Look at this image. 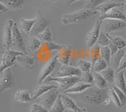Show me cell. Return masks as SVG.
Listing matches in <instances>:
<instances>
[{
  "label": "cell",
  "instance_id": "6da1fadb",
  "mask_svg": "<svg viewBox=\"0 0 126 112\" xmlns=\"http://www.w3.org/2000/svg\"><path fill=\"white\" fill-rule=\"evenodd\" d=\"M79 99L83 103L90 106H100L102 105H107L110 102L108 89H100L96 86H91L85 91L78 93Z\"/></svg>",
  "mask_w": 126,
  "mask_h": 112
},
{
  "label": "cell",
  "instance_id": "7a4b0ae2",
  "mask_svg": "<svg viewBox=\"0 0 126 112\" xmlns=\"http://www.w3.org/2000/svg\"><path fill=\"white\" fill-rule=\"evenodd\" d=\"M98 13V12L96 10L83 8L73 13L63 14L61 17V22L63 24L83 23L97 14Z\"/></svg>",
  "mask_w": 126,
  "mask_h": 112
},
{
  "label": "cell",
  "instance_id": "3957f363",
  "mask_svg": "<svg viewBox=\"0 0 126 112\" xmlns=\"http://www.w3.org/2000/svg\"><path fill=\"white\" fill-rule=\"evenodd\" d=\"M52 81L58 83V90L61 93H63L65 91L73 87L76 83L79 81V76H71V77H61V78H55L49 76L44 83H48Z\"/></svg>",
  "mask_w": 126,
  "mask_h": 112
},
{
  "label": "cell",
  "instance_id": "277c9868",
  "mask_svg": "<svg viewBox=\"0 0 126 112\" xmlns=\"http://www.w3.org/2000/svg\"><path fill=\"white\" fill-rule=\"evenodd\" d=\"M35 18V23L30 33V34L33 36H37L43 32L49 27V25L52 22V19L50 16L42 14L40 10H37Z\"/></svg>",
  "mask_w": 126,
  "mask_h": 112
},
{
  "label": "cell",
  "instance_id": "5b68a950",
  "mask_svg": "<svg viewBox=\"0 0 126 112\" xmlns=\"http://www.w3.org/2000/svg\"><path fill=\"white\" fill-rule=\"evenodd\" d=\"M12 33H13V42L11 49L20 52L24 54H29V52L25 46L24 40L22 36L20 30L18 27L17 24L14 23L12 28Z\"/></svg>",
  "mask_w": 126,
  "mask_h": 112
},
{
  "label": "cell",
  "instance_id": "8992f818",
  "mask_svg": "<svg viewBox=\"0 0 126 112\" xmlns=\"http://www.w3.org/2000/svg\"><path fill=\"white\" fill-rule=\"evenodd\" d=\"M124 29H126V22L123 20L109 18L102 20L101 32L106 34Z\"/></svg>",
  "mask_w": 126,
  "mask_h": 112
},
{
  "label": "cell",
  "instance_id": "52a82bcc",
  "mask_svg": "<svg viewBox=\"0 0 126 112\" xmlns=\"http://www.w3.org/2000/svg\"><path fill=\"white\" fill-rule=\"evenodd\" d=\"M61 94V93L58 90V88H54L42 95L36 100L38 101L37 103L41 105L49 110L54 104Z\"/></svg>",
  "mask_w": 126,
  "mask_h": 112
},
{
  "label": "cell",
  "instance_id": "ba28073f",
  "mask_svg": "<svg viewBox=\"0 0 126 112\" xmlns=\"http://www.w3.org/2000/svg\"><path fill=\"white\" fill-rule=\"evenodd\" d=\"M15 84L14 74L12 68L4 69L0 72V92L13 88Z\"/></svg>",
  "mask_w": 126,
  "mask_h": 112
},
{
  "label": "cell",
  "instance_id": "9c48e42d",
  "mask_svg": "<svg viewBox=\"0 0 126 112\" xmlns=\"http://www.w3.org/2000/svg\"><path fill=\"white\" fill-rule=\"evenodd\" d=\"M22 54H24L13 50L12 49L5 50L1 57L0 64V72L7 68H12L14 65L15 60H16L18 56Z\"/></svg>",
  "mask_w": 126,
  "mask_h": 112
},
{
  "label": "cell",
  "instance_id": "30bf717a",
  "mask_svg": "<svg viewBox=\"0 0 126 112\" xmlns=\"http://www.w3.org/2000/svg\"><path fill=\"white\" fill-rule=\"evenodd\" d=\"M58 62L57 53L40 70L39 76L38 77V84H43L44 81L49 76L55 69L56 64Z\"/></svg>",
  "mask_w": 126,
  "mask_h": 112
},
{
  "label": "cell",
  "instance_id": "8fae6325",
  "mask_svg": "<svg viewBox=\"0 0 126 112\" xmlns=\"http://www.w3.org/2000/svg\"><path fill=\"white\" fill-rule=\"evenodd\" d=\"M102 20L98 18L94 23L92 30L88 32L86 38V43L87 48H90L96 43L101 32Z\"/></svg>",
  "mask_w": 126,
  "mask_h": 112
},
{
  "label": "cell",
  "instance_id": "7c38bea8",
  "mask_svg": "<svg viewBox=\"0 0 126 112\" xmlns=\"http://www.w3.org/2000/svg\"><path fill=\"white\" fill-rule=\"evenodd\" d=\"M14 21L12 19H7L5 22L3 30V46L6 50L11 49L13 42V33H12V28H13Z\"/></svg>",
  "mask_w": 126,
  "mask_h": 112
},
{
  "label": "cell",
  "instance_id": "4fadbf2b",
  "mask_svg": "<svg viewBox=\"0 0 126 112\" xmlns=\"http://www.w3.org/2000/svg\"><path fill=\"white\" fill-rule=\"evenodd\" d=\"M82 74V71L77 67H74L69 65H63L55 73V78L61 77H71V76H79Z\"/></svg>",
  "mask_w": 126,
  "mask_h": 112
},
{
  "label": "cell",
  "instance_id": "5bb4252c",
  "mask_svg": "<svg viewBox=\"0 0 126 112\" xmlns=\"http://www.w3.org/2000/svg\"><path fill=\"white\" fill-rule=\"evenodd\" d=\"M99 19L103 20L104 19H117V20H123L126 22V15L122 10L121 6L114 8L110 10L107 13L100 15Z\"/></svg>",
  "mask_w": 126,
  "mask_h": 112
},
{
  "label": "cell",
  "instance_id": "9a60e30c",
  "mask_svg": "<svg viewBox=\"0 0 126 112\" xmlns=\"http://www.w3.org/2000/svg\"><path fill=\"white\" fill-rule=\"evenodd\" d=\"M72 52L71 45H64L60 50H57V60L63 65H68Z\"/></svg>",
  "mask_w": 126,
  "mask_h": 112
},
{
  "label": "cell",
  "instance_id": "2e32d148",
  "mask_svg": "<svg viewBox=\"0 0 126 112\" xmlns=\"http://www.w3.org/2000/svg\"><path fill=\"white\" fill-rule=\"evenodd\" d=\"M16 61L25 69H33L35 65V59L29 54L20 55L16 58Z\"/></svg>",
  "mask_w": 126,
  "mask_h": 112
},
{
  "label": "cell",
  "instance_id": "e0dca14e",
  "mask_svg": "<svg viewBox=\"0 0 126 112\" xmlns=\"http://www.w3.org/2000/svg\"><path fill=\"white\" fill-rule=\"evenodd\" d=\"M58 88V87L54 84H38L35 87L32 94V99L33 100H36L41 96L42 95L46 93V92L50 91L54 88Z\"/></svg>",
  "mask_w": 126,
  "mask_h": 112
},
{
  "label": "cell",
  "instance_id": "ac0fdd59",
  "mask_svg": "<svg viewBox=\"0 0 126 112\" xmlns=\"http://www.w3.org/2000/svg\"><path fill=\"white\" fill-rule=\"evenodd\" d=\"M124 5V3H117L113 0H107L106 1L103 2L101 4H100L98 7L96 8L95 10H97L98 12H100L101 14H105L107 13L110 10L114 8L120 7Z\"/></svg>",
  "mask_w": 126,
  "mask_h": 112
},
{
  "label": "cell",
  "instance_id": "d6986e66",
  "mask_svg": "<svg viewBox=\"0 0 126 112\" xmlns=\"http://www.w3.org/2000/svg\"><path fill=\"white\" fill-rule=\"evenodd\" d=\"M113 85L117 87L126 95V81L125 78L124 70L116 71L115 75V79Z\"/></svg>",
  "mask_w": 126,
  "mask_h": 112
},
{
  "label": "cell",
  "instance_id": "ffe728a7",
  "mask_svg": "<svg viewBox=\"0 0 126 112\" xmlns=\"http://www.w3.org/2000/svg\"><path fill=\"white\" fill-rule=\"evenodd\" d=\"M125 53H126V50L124 49H119L118 50V52L117 53L115 54L114 55L112 56L111 59H110V67L114 69L115 71L118 69L120 65L121 60H122V57L124 56Z\"/></svg>",
  "mask_w": 126,
  "mask_h": 112
},
{
  "label": "cell",
  "instance_id": "44dd1931",
  "mask_svg": "<svg viewBox=\"0 0 126 112\" xmlns=\"http://www.w3.org/2000/svg\"><path fill=\"white\" fill-rule=\"evenodd\" d=\"M93 86V84L85 83L78 81L77 83L75 84L73 87L69 88V89L65 91L64 92L61 94H78L85 91L87 88Z\"/></svg>",
  "mask_w": 126,
  "mask_h": 112
},
{
  "label": "cell",
  "instance_id": "7402d4cb",
  "mask_svg": "<svg viewBox=\"0 0 126 112\" xmlns=\"http://www.w3.org/2000/svg\"><path fill=\"white\" fill-rule=\"evenodd\" d=\"M15 100L19 103H29L33 101L29 89H18L15 94Z\"/></svg>",
  "mask_w": 126,
  "mask_h": 112
},
{
  "label": "cell",
  "instance_id": "603a6c76",
  "mask_svg": "<svg viewBox=\"0 0 126 112\" xmlns=\"http://www.w3.org/2000/svg\"><path fill=\"white\" fill-rule=\"evenodd\" d=\"M27 0H0V3H3L10 10H18L24 6Z\"/></svg>",
  "mask_w": 126,
  "mask_h": 112
},
{
  "label": "cell",
  "instance_id": "cb8c5ba5",
  "mask_svg": "<svg viewBox=\"0 0 126 112\" xmlns=\"http://www.w3.org/2000/svg\"><path fill=\"white\" fill-rule=\"evenodd\" d=\"M35 18L33 19L20 18L19 28L23 33H30L33 25H34L35 23Z\"/></svg>",
  "mask_w": 126,
  "mask_h": 112
},
{
  "label": "cell",
  "instance_id": "d4e9b609",
  "mask_svg": "<svg viewBox=\"0 0 126 112\" xmlns=\"http://www.w3.org/2000/svg\"><path fill=\"white\" fill-rule=\"evenodd\" d=\"M61 99L63 103L64 106L66 109L72 110L78 112L81 108H79L78 106L76 104V103L73 101L71 98H70L69 96H67V94H61Z\"/></svg>",
  "mask_w": 126,
  "mask_h": 112
},
{
  "label": "cell",
  "instance_id": "484cf974",
  "mask_svg": "<svg viewBox=\"0 0 126 112\" xmlns=\"http://www.w3.org/2000/svg\"><path fill=\"white\" fill-rule=\"evenodd\" d=\"M87 56L90 59V61L93 65L94 64V62L100 57V47L97 44H95L92 47L88 48Z\"/></svg>",
  "mask_w": 126,
  "mask_h": 112
},
{
  "label": "cell",
  "instance_id": "4316f807",
  "mask_svg": "<svg viewBox=\"0 0 126 112\" xmlns=\"http://www.w3.org/2000/svg\"><path fill=\"white\" fill-rule=\"evenodd\" d=\"M42 43L43 42L40 41L37 37L30 38L27 45V51L30 52H35L40 49L42 46Z\"/></svg>",
  "mask_w": 126,
  "mask_h": 112
},
{
  "label": "cell",
  "instance_id": "83f0119b",
  "mask_svg": "<svg viewBox=\"0 0 126 112\" xmlns=\"http://www.w3.org/2000/svg\"><path fill=\"white\" fill-rule=\"evenodd\" d=\"M93 72V71H92ZM94 85L100 89H107L108 83L100 72H93Z\"/></svg>",
  "mask_w": 126,
  "mask_h": 112
},
{
  "label": "cell",
  "instance_id": "f1b7e54d",
  "mask_svg": "<svg viewBox=\"0 0 126 112\" xmlns=\"http://www.w3.org/2000/svg\"><path fill=\"white\" fill-rule=\"evenodd\" d=\"M100 73L103 76V77L105 79V80L107 81V82L109 84H113L115 73L114 69H112L111 67L109 66L105 70L100 72Z\"/></svg>",
  "mask_w": 126,
  "mask_h": 112
},
{
  "label": "cell",
  "instance_id": "f546056e",
  "mask_svg": "<svg viewBox=\"0 0 126 112\" xmlns=\"http://www.w3.org/2000/svg\"><path fill=\"white\" fill-rule=\"evenodd\" d=\"M77 68L83 72H92L93 70V64L90 60L79 59L77 62Z\"/></svg>",
  "mask_w": 126,
  "mask_h": 112
},
{
  "label": "cell",
  "instance_id": "4dcf8cb0",
  "mask_svg": "<svg viewBox=\"0 0 126 112\" xmlns=\"http://www.w3.org/2000/svg\"><path fill=\"white\" fill-rule=\"evenodd\" d=\"M109 66L107 62L102 57H100L93 65V72H100Z\"/></svg>",
  "mask_w": 126,
  "mask_h": 112
},
{
  "label": "cell",
  "instance_id": "1f68e13d",
  "mask_svg": "<svg viewBox=\"0 0 126 112\" xmlns=\"http://www.w3.org/2000/svg\"><path fill=\"white\" fill-rule=\"evenodd\" d=\"M37 37L43 43H44V42H51L53 41L51 29L49 27L46 29L43 32H42L41 33L37 35Z\"/></svg>",
  "mask_w": 126,
  "mask_h": 112
},
{
  "label": "cell",
  "instance_id": "d6a6232c",
  "mask_svg": "<svg viewBox=\"0 0 126 112\" xmlns=\"http://www.w3.org/2000/svg\"><path fill=\"white\" fill-rule=\"evenodd\" d=\"M66 110L61 99V95H59L56 102L49 110V112H64Z\"/></svg>",
  "mask_w": 126,
  "mask_h": 112
},
{
  "label": "cell",
  "instance_id": "836d02e7",
  "mask_svg": "<svg viewBox=\"0 0 126 112\" xmlns=\"http://www.w3.org/2000/svg\"><path fill=\"white\" fill-rule=\"evenodd\" d=\"M108 95H109V98H110V100L112 101V102L114 103V105H115L117 108H122V103L120 102L119 97H118L116 93L115 92V91L113 90V88H112V86H110V88L108 89Z\"/></svg>",
  "mask_w": 126,
  "mask_h": 112
},
{
  "label": "cell",
  "instance_id": "e575fe53",
  "mask_svg": "<svg viewBox=\"0 0 126 112\" xmlns=\"http://www.w3.org/2000/svg\"><path fill=\"white\" fill-rule=\"evenodd\" d=\"M110 39L111 43L116 45L119 49H124L126 46V40L119 37H113L110 35V34H107Z\"/></svg>",
  "mask_w": 126,
  "mask_h": 112
},
{
  "label": "cell",
  "instance_id": "d590c367",
  "mask_svg": "<svg viewBox=\"0 0 126 112\" xmlns=\"http://www.w3.org/2000/svg\"><path fill=\"white\" fill-rule=\"evenodd\" d=\"M79 81L85 83L94 85V78L93 72H83L79 77Z\"/></svg>",
  "mask_w": 126,
  "mask_h": 112
},
{
  "label": "cell",
  "instance_id": "8d00e7d4",
  "mask_svg": "<svg viewBox=\"0 0 126 112\" xmlns=\"http://www.w3.org/2000/svg\"><path fill=\"white\" fill-rule=\"evenodd\" d=\"M111 57H112L111 50L109 46L100 47V57L104 59L109 66H110Z\"/></svg>",
  "mask_w": 126,
  "mask_h": 112
},
{
  "label": "cell",
  "instance_id": "74e56055",
  "mask_svg": "<svg viewBox=\"0 0 126 112\" xmlns=\"http://www.w3.org/2000/svg\"><path fill=\"white\" fill-rule=\"evenodd\" d=\"M110 43H111V41L107 35L101 32L96 44H97L100 47H105L109 46Z\"/></svg>",
  "mask_w": 126,
  "mask_h": 112
},
{
  "label": "cell",
  "instance_id": "f35d334b",
  "mask_svg": "<svg viewBox=\"0 0 126 112\" xmlns=\"http://www.w3.org/2000/svg\"><path fill=\"white\" fill-rule=\"evenodd\" d=\"M64 45L57 44V43H54L53 42H44L42 43V46L44 49H46L47 51L51 52V51H54V50H59L61 49Z\"/></svg>",
  "mask_w": 126,
  "mask_h": 112
},
{
  "label": "cell",
  "instance_id": "ab89813d",
  "mask_svg": "<svg viewBox=\"0 0 126 112\" xmlns=\"http://www.w3.org/2000/svg\"><path fill=\"white\" fill-rule=\"evenodd\" d=\"M107 0H85V8L90 10H95L96 7L106 1Z\"/></svg>",
  "mask_w": 126,
  "mask_h": 112
},
{
  "label": "cell",
  "instance_id": "60d3db41",
  "mask_svg": "<svg viewBox=\"0 0 126 112\" xmlns=\"http://www.w3.org/2000/svg\"><path fill=\"white\" fill-rule=\"evenodd\" d=\"M112 87L113 88V90L115 91V92L116 93L117 95L119 97V99H120V102L122 103V106H124L126 104V95L122 91L121 89H120L119 88H118L117 87H116L115 86L113 85L112 86Z\"/></svg>",
  "mask_w": 126,
  "mask_h": 112
},
{
  "label": "cell",
  "instance_id": "b9f144b4",
  "mask_svg": "<svg viewBox=\"0 0 126 112\" xmlns=\"http://www.w3.org/2000/svg\"><path fill=\"white\" fill-rule=\"evenodd\" d=\"M30 112H49V110L39 103H33L31 105Z\"/></svg>",
  "mask_w": 126,
  "mask_h": 112
},
{
  "label": "cell",
  "instance_id": "7bdbcfd3",
  "mask_svg": "<svg viewBox=\"0 0 126 112\" xmlns=\"http://www.w3.org/2000/svg\"><path fill=\"white\" fill-rule=\"evenodd\" d=\"M126 69V51L124 56L122 60H121V62H120V65H119V68H118L117 70V71L118 72V71L124 70Z\"/></svg>",
  "mask_w": 126,
  "mask_h": 112
},
{
  "label": "cell",
  "instance_id": "ee69618b",
  "mask_svg": "<svg viewBox=\"0 0 126 112\" xmlns=\"http://www.w3.org/2000/svg\"><path fill=\"white\" fill-rule=\"evenodd\" d=\"M109 48H110V50H111V54H112V56H113V55H114L115 54L117 53V52H118V50H119V49H118L117 47L116 46V45H115L114 44H113L112 43H110V45H109Z\"/></svg>",
  "mask_w": 126,
  "mask_h": 112
},
{
  "label": "cell",
  "instance_id": "f6af8a7d",
  "mask_svg": "<svg viewBox=\"0 0 126 112\" xmlns=\"http://www.w3.org/2000/svg\"><path fill=\"white\" fill-rule=\"evenodd\" d=\"M9 10H10V9L8 7H6L4 4H3V3H0V13H7V12H8Z\"/></svg>",
  "mask_w": 126,
  "mask_h": 112
},
{
  "label": "cell",
  "instance_id": "bcb514c9",
  "mask_svg": "<svg viewBox=\"0 0 126 112\" xmlns=\"http://www.w3.org/2000/svg\"><path fill=\"white\" fill-rule=\"evenodd\" d=\"M79 0H65V1L67 3V4H72V3H75V2L78 1Z\"/></svg>",
  "mask_w": 126,
  "mask_h": 112
},
{
  "label": "cell",
  "instance_id": "7dc6e473",
  "mask_svg": "<svg viewBox=\"0 0 126 112\" xmlns=\"http://www.w3.org/2000/svg\"><path fill=\"white\" fill-rule=\"evenodd\" d=\"M121 8H122V10H123L125 14L126 15V1L124 3V5L121 6Z\"/></svg>",
  "mask_w": 126,
  "mask_h": 112
},
{
  "label": "cell",
  "instance_id": "c3c4849f",
  "mask_svg": "<svg viewBox=\"0 0 126 112\" xmlns=\"http://www.w3.org/2000/svg\"><path fill=\"white\" fill-rule=\"evenodd\" d=\"M113 1L117 3H120V4L121 3H124V2L126 1V0H113Z\"/></svg>",
  "mask_w": 126,
  "mask_h": 112
},
{
  "label": "cell",
  "instance_id": "681fc988",
  "mask_svg": "<svg viewBox=\"0 0 126 112\" xmlns=\"http://www.w3.org/2000/svg\"><path fill=\"white\" fill-rule=\"evenodd\" d=\"M78 112H86L85 108H80V110H79Z\"/></svg>",
  "mask_w": 126,
  "mask_h": 112
},
{
  "label": "cell",
  "instance_id": "f907efd6",
  "mask_svg": "<svg viewBox=\"0 0 126 112\" xmlns=\"http://www.w3.org/2000/svg\"><path fill=\"white\" fill-rule=\"evenodd\" d=\"M64 112H76V111H74V110H69V109H66Z\"/></svg>",
  "mask_w": 126,
  "mask_h": 112
},
{
  "label": "cell",
  "instance_id": "816d5d0a",
  "mask_svg": "<svg viewBox=\"0 0 126 112\" xmlns=\"http://www.w3.org/2000/svg\"><path fill=\"white\" fill-rule=\"evenodd\" d=\"M49 1H50L52 2H56L57 1H58V0H49Z\"/></svg>",
  "mask_w": 126,
  "mask_h": 112
}]
</instances>
